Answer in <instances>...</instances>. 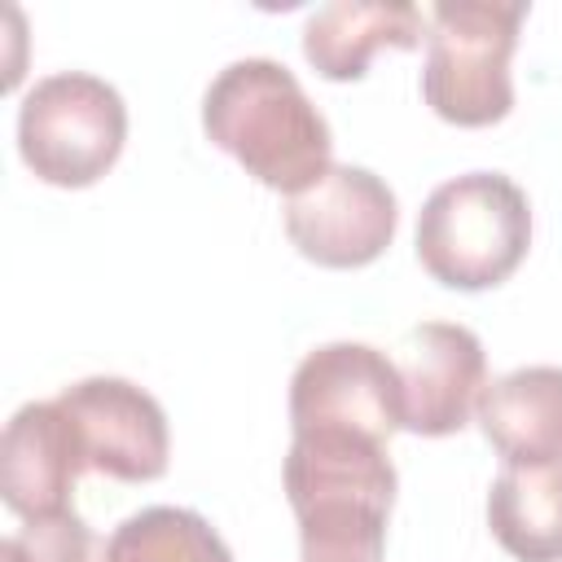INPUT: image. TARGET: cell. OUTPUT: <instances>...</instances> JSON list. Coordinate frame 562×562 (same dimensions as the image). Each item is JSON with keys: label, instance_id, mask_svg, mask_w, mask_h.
<instances>
[{"label": "cell", "instance_id": "obj_3", "mask_svg": "<svg viewBox=\"0 0 562 562\" xmlns=\"http://www.w3.org/2000/svg\"><path fill=\"white\" fill-rule=\"evenodd\" d=\"M531 246L527 193L501 171L443 180L417 211V259L448 290H492Z\"/></svg>", "mask_w": 562, "mask_h": 562}, {"label": "cell", "instance_id": "obj_2", "mask_svg": "<svg viewBox=\"0 0 562 562\" xmlns=\"http://www.w3.org/2000/svg\"><path fill=\"white\" fill-rule=\"evenodd\" d=\"M202 132L263 189L299 198L334 162V136L290 66L272 57L228 61L202 97Z\"/></svg>", "mask_w": 562, "mask_h": 562}, {"label": "cell", "instance_id": "obj_13", "mask_svg": "<svg viewBox=\"0 0 562 562\" xmlns=\"http://www.w3.org/2000/svg\"><path fill=\"white\" fill-rule=\"evenodd\" d=\"M487 527L518 562H562V461L505 465L487 492Z\"/></svg>", "mask_w": 562, "mask_h": 562}, {"label": "cell", "instance_id": "obj_5", "mask_svg": "<svg viewBox=\"0 0 562 562\" xmlns=\"http://www.w3.org/2000/svg\"><path fill=\"white\" fill-rule=\"evenodd\" d=\"M127 105L114 83L88 70L44 75L18 105V154L53 189L97 184L123 154Z\"/></svg>", "mask_w": 562, "mask_h": 562}, {"label": "cell", "instance_id": "obj_6", "mask_svg": "<svg viewBox=\"0 0 562 562\" xmlns=\"http://www.w3.org/2000/svg\"><path fill=\"white\" fill-rule=\"evenodd\" d=\"M294 430H360L373 439L404 430L395 360L369 342H325L307 351L290 378V435Z\"/></svg>", "mask_w": 562, "mask_h": 562}, {"label": "cell", "instance_id": "obj_11", "mask_svg": "<svg viewBox=\"0 0 562 562\" xmlns=\"http://www.w3.org/2000/svg\"><path fill=\"white\" fill-rule=\"evenodd\" d=\"M426 13L408 0H334L303 26V57L321 79H364L378 48H417Z\"/></svg>", "mask_w": 562, "mask_h": 562}, {"label": "cell", "instance_id": "obj_8", "mask_svg": "<svg viewBox=\"0 0 562 562\" xmlns=\"http://www.w3.org/2000/svg\"><path fill=\"white\" fill-rule=\"evenodd\" d=\"M57 404L75 422L88 470L110 474L119 483H154L167 474V413L145 386L97 373L61 386Z\"/></svg>", "mask_w": 562, "mask_h": 562}, {"label": "cell", "instance_id": "obj_4", "mask_svg": "<svg viewBox=\"0 0 562 562\" xmlns=\"http://www.w3.org/2000/svg\"><path fill=\"white\" fill-rule=\"evenodd\" d=\"M522 0H439L426 9L422 97L452 127H492L514 110L509 61Z\"/></svg>", "mask_w": 562, "mask_h": 562}, {"label": "cell", "instance_id": "obj_9", "mask_svg": "<svg viewBox=\"0 0 562 562\" xmlns=\"http://www.w3.org/2000/svg\"><path fill=\"white\" fill-rule=\"evenodd\" d=\"M395 351L404 430L426 439L457 435L487 386V356L479 334L452 321H422L400 338Z\"/></svg>", "mask_w": 562, "mask_h": 562}, {"label": "cell", "instance_id": "obj_7", "mask_svg": "<svg viewBox=\"0 0 562 562\" xmlns=\"http://www.w3.org/2000/svg\"><path fill=\"white\" fill-rule=\"evenodd\" d=\"M281 220L303 259L321 268H364L395 241L400 202L369 167L334 162L312 189L285 202Z\"/></svg>", "mask_w": 562, "mask_h": 562}, {"label": "cell", "instance_id": "obj_15", "mask_svg": "<svg viewBox=\"0 0 562 562\" xmlns=\"http://www.w3.org/2000/svg\"><path fill=\"white\" fill-rule=\"evenodd\" d=\"M0 562H105V549L97 558V536L79 514L26 522L0 544Z\"/></svg>", "mask_w": 562, "mask_h": 562}, {"label": "cell", "instance_id": "obj_14", "mask_svg": "<svg viewBox=\"0 0 562 562\" xmlns=\"http://www.w3.org/2000/svg\"><path fill=\"white\" fill-rule=\"evenodd\" d=\"M105 562H233V553L198 509L149 505L110 531Z\"/></svg>", "mask_w": 562, "mask_h": 562}, {"label": "cell", "instance_id": "obj_12", "mask_svg": "<svg viewBox=\"0 0 562 562\" xmlns=\"http://www.w3.org/2000/svg\"><path fill=\"white\" fill-rule=\"evenodd\" d=\"M474 422L505 465L562 461V364H527L487 382Z\"/></svg>", "mask_w": 562, "mask_h": 562}, {"label": "cell", "instance_id": "obj_10", "mask_svg": "<svg viewBox=\"0 0 562 562\" xmlns=\"http://www.w3.org/2000/svg\"><path fill=\"white\" fill-rule=\"evenodd\" d=\"M88 470L75 422L57 400L22 404L0 439V496L22 522L75 514V483Z\"/></svg>", "mask_w": 562, "mask_h": 562}, {"label": "cell", "instance_id": "obj_1", "mask_svg": "<svg viewBox=\"0 0 562 562\" xmlns=\"http://www.w3.org/2000/svg\"><path fill=\"white\" fill-rule=\"evenodd\" d=\"M303 562H382L395 505L386 439L360 430H294L281 461Z\"/></svg>", "mask_w": 562, "mask_h": 562}]
</instances>
